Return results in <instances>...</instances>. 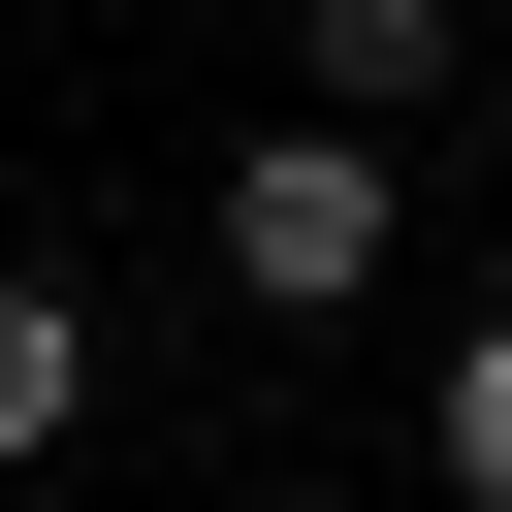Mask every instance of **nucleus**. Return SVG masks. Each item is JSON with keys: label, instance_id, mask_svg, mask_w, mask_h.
Returning <instances> with one entry per match:
<instances>
[{"label": "nucleus", "instance_id": "obj_4", "mask_svg": "<svg viewBox=\"0 0 512 512\" xmlns=\"http://www.w3.org/2000/svg\"><path fill=\"white\" fill-rule=\"evenodd\" d=\"M416 448H448V512H512V320H448V384H416Z\"/></svg>", "mask_w": 512, "mask_h": 512}, {"label": "nucleus", "instance_id": "obj_3", "mask_svg": "<svg viewBox=\"0 0 512 512\" xmlns=\"http://www.w3.org/2000/svg\"><path fill=\"white\" fill-rule=\"evenodd\" d=\"M32 448H96V288L0 256V480H32Z\"/></svg>", "mask_w": 512, "mask_h": 512}, {"label": "nucleus", "instance_id": "obj_2", "mask_svg": "<svg viewBox=\"0 0 512 512\" xmlns=\"http://www.w3.org/2000/svg\"><path fill=\"white\" fill-rule=\"evenodd\" d=\"M288 64H320V96H352V128H416V96H448V64H480V32H448V0H288Z\"/></svg>", "mask_w": 512, "mask_h": 512}, {"label": "nucleus", "instance_id": "obj_1", "mask_svg": "<svg viewBox=\"0 0 512 512\" xmlns=\"http://www.w3.org/2000/svg\"><path fill=\"white\" fill-rule=\"evenodd\" d=\"M224 288H256V320H352V288H384V128H352V96L224 160Z\"/></svg>", "mask_w": 512, "mask_h": 512}]
</instances>
